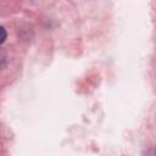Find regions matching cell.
<instances>
[{
	"label": "cell",
	"instance_id": "obj_1",
	"mask_svg": "<svg viewBox=\"0 0 156 156\" xmlns=\"http://www.w3.org/2000/svg\"><path fill=\"white\" fill-rule=\"evenodd\" d=\"M5 39H6V32H5V29L0 26V44L4 43Z\"/></svg>",
	"mask_w": 156,
	"mask_h": 156
}]
</instances>
